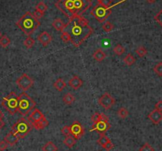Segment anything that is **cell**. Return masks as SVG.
<instances>
[{"instance_id": "obj_1", "label": "cell", "mask_w": 162, "mask_h": 151, "mask_svg": "<svg viewBox=\"0 0 162 151\" xmlns=\"http://www.w3.org/2000/svg\"><path fill=\"white\" fill-rule=\"evenodd\" d=\"M64 31L70 35L72 44L78 47L90 36L93 29L87 19L81 15H77L69 18Z\"/></svg>"}, {"instance_id": "obj_2", "label": "cell", "mask_w": 162, "mask_h": 151, "mask_svg": "<svg viewBox=\"0 0 162 151\" xmlns=\"http://www.w3.org/2000/svg\"><path fill=\"white\" fill-rule=\"evenodd\" d=\"M55 6L67 17L81 15L92 6L91 0H58Z\"/></svg>"}, {"instance_id": "obj_3", "label": "cell", "mask_w": 162, "mask_h": 151, "mask_svg": "<svg viewBox=\"0 0 162 151\" xmlns=\"http://www.w3.org/2000/svg\"><path fill=\"white\" fill-rule=\"evenodd\" d=\"M16 25L25 35L30 36L40 26V23L37 18L34 17L33 13L26 12L20 17Z\"/></svg>"}, {"instance_id": "obj_4", "label": "cell", "mask_w": 162, "mask_h": 151, "mask_svg": "<svg viewBox=\"0 0 162 151\" xmlns=\"http://www.w3.org/2000/svg\"><path fill=\"white\" fill-rule=\"evenodd\" d=\"M36 107V102L25 92L18 96V112L23 116L28 115Z\"/></svg>"}, {"instance_id": "obj_5", "label": "cell", "mask_w": 162, "mask_h": 151, "mask_svg": "<svg viewBox=\"0 0 162 151\" xmlns=\"http://www.w3.org/2000/svg\"><path fill=\"white\" fill-rule=\"evenodd\" d=\"M32 125L24 118H21L12 126V131L18 137V138H24L32 130Z\"/></svg>"}, {"instance_id": "obj_6", "label": "cell", "mask_w": 162, "mask_h": 151, "mask_svg": "<svg viewBox=\"0 0 162 151\" xmlns=\"http://www.w3.org/2000/svg\"><path fill=\"white\" fill-rule=\"evenodd\" d=\"M2 106L10 115L18 111V96L14 92H10L2 100Z\"/></svg>"}, {"instance_id": "obj_7", "label": "cell", "mask_w": 162, "mask_h": 151, "mask_svg": "<svg viewBox=\"0 0 162 151\" xmlns=\"http://www.w3.org/2000/svg\"><path fill=\"white\" fill-rule=\"evenodd\" d=\"M90 13L99 22L103 23L111 15V6L106 7V6H102V5L98 3L97 5L92 7Z\"/></svg>"}, {"instance_id": "obj_8", "label": "cell", "mask_w": 162, "mask_h": 151, "mask_svg": "<svg viewBox=\"0 0 162 151\" xmlns=\"http://www.w3.org/2000/svg\"><path fill=\"white\" fill-rule=\"evenodd\" d=\"M17 85L23 91H27L33 85V80L27 74H23L17 80Z\"/></svg>"}, {"instance_id": "obj_9", "label": "cell", "mask_w": 162, "mask_h": 151, "mask_svg": "<svg viewBox=\"0 0 162 151\" xmlns=\"http://www.w3.org/2000/svg\"><path fill=\"white\" fill-rule=\"evenodd\" d=\"M98 102H99V104L100 106H102L103 108L105 110H108L112 107V106L115 104V99L107 92H105L104 94L100 96L99 100H98Z\"/></svg>"}, {"instance_id": "obj_10", "label": "cell", "mask_w": 162, "mask_h": 151, "mask_svg": "<svg viewBox=\"0 0 162 151\" xmlns=\"http://www.w3.org/2000/svg\"><path fill=\"white\" fill-rule=\"evenodd\" d=\"M70 131H71V135L73 138H75V139H80L85 134L84 127L78 121H74L70 125Z\"/></svg>"}, {"instance_id": "obj_11", "label": "cell", "mask_w": 162, "mask_h": 151, "mask_svg": "<svg viewBox=\"0 0 162 151\" xmlns=\"http://www.w3.org/2000/svg\"><path fill=\"white\" fill-rule=\"evenodd\" d=\"M110 128H111V124L108 123V119H104V120L100 121L96 123H93L91 131L96 130L100 134H102V133H105Z\"/></svg>"}, {"instance_id": "obj_12", "label": "cell", "mask_w": 162, "mask_h": 151, "mask_svg": "<svg viewBox=\"0 0 162 151\" xmlns=\"http://www.w3.org/2000/svg\"><path fill=\"white\" fill-rule=\"evenodd\" d=\"M45 116L43 115V114L42 113L41 111L39 110L38 108H35L33 109V111L31 112V114L28 116V121L31 123V125L34 124V123H37L38 121H40V119H42L43 118H44Z\"/></svg>"}, {"instance_id": "obj_13", "label": "cell", "mask_w": 162, "mask_h": 151, "mask_svg": "<svg viewBox=\"0 0 162 151\" xmlns=\"http://www.w3.org/2000/svg\"><path fill=\"white\" fill-rule=\"evenodd\" d=\"M148 118L153 124H159L162 121V111L154 109L148 115Z\"/></svg>"}, {"instance_id": "obj_14", "label": "cell", "mask_w": 162, "mask_h": 151, "mask_svg": "<svg viewBox=\"0 0 162 151\" xmlns=\"http://www.w3.org/2000/svg\"><path fill=\"white\" fill-rule=\"evenodd\" d=\"M38 40L40 42L43 47H47L52 40V37L47 32L44 31L38 36Z\"/></svg>"}, {"instance_id": "obj_15", "label": "cell", "mask_w": 162, "mask_h": 151, "mask_svg": "<svg viewBox=\"0 0 162 151\" xmlns=\"http://www.w3.org/2000/svg\"><path fill=\"white\" fill-rule=\"evenodd\" d=\"M82 85L83 81L77 75L73 76L71 79H70V81H69V85L74 90L79 89Z\"/></svg>"}, {"instance_id": "obj_16", "label": "cell", "mask_w": 162, "mask_h": 151, "mask_svg": "<svg viewBox=\"0 0 162 151\" xmlns=\"http://www.w3.org/2000/svg\"><path fill=\"white\" fill-rule=\"evenodd\" d=\"M4 140L7 142L8 145H10V146H13V145L17 143V141L19 140V138L18 137H17V136L11 130L10 132L8 133V134L5 136Z\"/></svg>"}, {"instance_id": "obj_17", "label": "cell", "mask_w": 162, "mask_h": 151, "mask_svg": "<svg viewBox=\"0 0 162 151\" xmlns=\"http://www.w3.org/2000/svg\"><path fill=\"white\" fill-rule=\"evenodd\" d=\"M51 25L55 29H56L57 31H59V32H63L65 29V27H66V24H64V22L60 18L55 19L53 21Z\"/></svg>"}, {"instance_id": "obj_18", "label": "cell", "mask_w": 162, "mask_h": 151, "mask_svg": "<svg viewBox=\"0 0 162 151\" xmlns=\"http://www.w3.org/2000/svg\"><path fill=\"white\" fill-rule=\"evenodd\" d=\"M92 57L97 62H101V61H103L106 58V54L103 50L100 49V48H98L92 54Z\"/></svg>"}, {"instance_id": "obj_19", "label": "cell", "mask_w": 162, "mask_h": 151, "mask_svg": "<svg viewBox=\"0 0 162 151\" xmlns=\"http://www.w3.org/2000/svg\"><path fill=\"white\" fill-rule=\"evenodd\" d=\"M104 119H108L107 115H104V113H99V112H94L91 116V121L93 123H96Z\"/></svg>"}, {"instance_id": "obj_20", "label": "cell", "mask_w": 162, "mask_h": 151, "mask_svg": "<svg viewBox=\"0 0 162 151\" xmlns=\"http://www.w3.org/2000/svg\"><path fill=\"white\" fill-rule=\"evenodd\" d=\"M53 86H54V88H55L57 91L61 92V91H62L65 89V87L66 86V84L64 80L62 79V78H58V79H57L56 81L54 82Z\"/></svg>"}, {"instance_id": "obj_21", "label": "cell", "mask_w": 162, "mask_h": 151, "mask_svg": "<svg viewBox=\"0 0 162 151\" xmlns=\"http://www.w3.org/2000/svg\"><path fill=\"white\" fill-rule=\"evenodd\" d=\"M47 125H48V121L44 117L42 119H40V121H38L37 123L32 124V127H34L36 130H42V129L45 128L46 126H47Z\"/></svg>"}, {"instance_id": "obj_22", "label": "cell", "mask_w": 162, "mask_h": 151, "mask_svg": "<svg viewBox=\"0 0 162 151\" xmlns=\"http://www.w3.org/2000/svg\"><path fill=\"white\" fill-rule=\"evenodd\" d=\"M110 141H111V140L107 138V136L105 135V134H104V133H102V134H100V137H99V138L97 139V143L99 144L102 148H104V146L107 145V143H108Z\"/></svg>"}, {"instance_id": "obj_23", "label": "cell", "mask_w": 162, "mask_h": 151, "mask_svg": "<svg viewBox=\"0 0 162 151\" xmlns=\"http://www.w3.org/2000/svg\"><path fill=\"white\" fill-rule=\"evenodd\" d=\"M63 143L67 146L68 148H72L73 145H75L76 144V139L75 138H73L72 135L66 136L65 139L63 140Z\"/></svg>"}, {"instance_id": "obj_24", "label": "cell", "mask_w": 162, "mask_h": 151, "mask_svg": "<svg viewBox=\"0 0 162 151\" xmlns=\"http://www.w3.org/2000/svg\"><path fill=\"white\" fill-rule=\"evenodd\" d=\"M62 100H63V102H64L66 104H67V105H70V104H72L73 102H74L75 98H74V96H73V95L72 94V93H70V92H67V93H66V94L63 96V97H62Z\"/></svg>"}, {"instance_id": "obj_25", "label": "cell", "mask_w": 162, "mask_h": 151, "mask_svg": "<svg viewBox=\"0 0 162 151\" xmlns=\"http://www.w3.org/2000/svg\"><path fill=\"white\" fill-rule=\"evenodd\" d=\"M42 150L43 151H57L58 150V148H57L56 145L54 144L53 142H47V143H45L43 145L42 147Z\"/></svg>"}, {"instance_id": "obj_26", "label": "cell", "mask_w": 162, "mask_h": 151, "mask_svg": "<svg viewBox=\"0 0 162 151\" xmlns=\"http://www.w3.org/2000/svg\"><path fill=\"white\" fill-rule=\"evenodd\" d=\"M123 62H124L125 65H126V66H131V65L135 63L136 59L134 57V55H132V54H130V53H129V54H127V55L124 57Z\"/></svg>"}, {"instance_id": "obj_27", "label": "cell", "mask_w": 162, "mask_h": 151, "mask_svg": "<svg viewBox=\"0 0 162 151\" xmlns=\"http://www.w3.org/2000/svg\"><path fill=\"white\" fill-rule=\"evenodd\" d=\"M10 43V39L6 35H2L0 37V45L2 47H7Z\"/></svg>"}, {"instance_id": "obj_28", "label": "cell", "mask_w": 162, "mask_h": 151, "mask_svg": "<svg viewBox=\"0 0 162 151\" xmlns=\"http://www.w3.org/2000/svg\"><path fill=\"white\" fill-rule=\"evenodd\" d=\"M113 51L115 55L120 56V55H122V54L125 52V48L123 46L119 44V43H118V44H116V45L114 47Z\"/></svg>"}, {"instance_id": "obj_29", "label": "cell", "mask_w": 162, "mask_h": 151, "mask_svg": "<svg viewBox=\"0 0 162 151\" xmlns=\"http://www.w3.org/2000/svg\"><path fill=\"white\" fill-rule=\"evenodd\" d=\"M128 110L126 109V108H123V107L119 108V109L118 110V111H117V115H118L119 118H121V119H126V118L128 116Z\"/></svg>"}, {"instance_id": "obj_30", "label": "cell", "mask_w": 162, "mask_h": 151, "mask_svg": "<svg viewBox=\"0 0 162 151\" xmlns=\"http://www.w3.org/2000/svg\"><path fill=\"white\" fill-rule=\"evenodd\" d=\"M102 28L104 29V32H109L114 28V25L113 24L110 22V21H105V22L103 24V25H102Z\"/></svg>"}, {"instance_id": "obj_31", "label": "cell", "mask_w": 162, "mask_h": 151, "mask_svg": "<svg viewBox=\"0 0 162 151\" xmlns=\"http://www.w3.org/2000/svg\"><path fill=\"white\" fill-rule=\"evenodd\" d=\"M135 52L139 57H144L145 55H146L147 50L143 46H140V47H138V48L135 50Z\"/></svg>"}, {"instance_id": "obj_32", "label": "cell", "mask_w": 162, "mask_h": 151, "mask_svg": "<svg viewBox=\"0 0 162 151\" xmlns=\"http://www.w3.org/2000/svg\"><path fill=\"white\" fill-rule=\"evenodd\" d=\"M34 43H35V40L32 39V37L28 36V38H26V40L24 41V45L27 47V48H31L33 47Z\"/></svg>"}, {"instance_id": "obj_33", "label": "cell", "mask_w": 162, "mask_h": 151, "mask_svg": "<svg viewBox=\"0 0 162 151\" xmlns=\"http://www.w3.org/2000/svg\"><path fill=\"white\" fill-rule=\"evenodd\" d=\"M153 71L156 73V74H157L158 76L161 77L162 76V62H158L157 64L155 65V66L153 67Z\"/></svg>"}, {"instance_id": "obj_34", "label": "cell", "mask_w": 162, "mask_h": 151, "mask_svg": "<svg viewBox=\"0 0 162 151\" xmlns=\"http://www.w3.org/2000/svg\"><path fill=\"white\" fill-rule=\"evenodd\" d=\"M36 10H39V11H41L43 13L46 11L47 9V6L43 2H40L36 6Z\"/></svg>"}, {"instance_id": "obj_35", "label": "cell", "mask_w": 162, "mask_h": 151, "mask_svg": "<svg viewBox=\"0 0 162 151\" xmlns=\"http://www.w3.org/2000/svg\"><path fill=\"white\" fill-rule=\"evenodd\" d=\"M61 133H62L63 135L69 136L71 135V131H70V126H64L61 129Z\"/></svg>"}, {"instance_id": "obj_36", "label": "cell", "mask_w": 162, "mask_h": 151, "mask_svg": "<svg viewBox=\"0 0 162 151\" xmlns=\"http://www.w3.org/2000/svg\"><path fill=\"white\" fill-rule=\"evenodd\" d=\"M60 38H61V40H62L63 42H65V43H67V42L70 41V35H69V34H68L66 32H65V31H63V32H62V34H61V36H60Z\"/></svg>"}, {"instance_id": "obj_37", "label": "cell", "mask_w": 162, "mask_h": 151, "mask_svg": "<svg viewBox=\"0 0 162 151\" xmlns=\"http://www.w3.org/2000/svg\"><path fill=\"white\" fill-rule=\"evenodd\" d=\"M139 151H154V149L149 143H145L140 148Z\"/></svg>"}, {"instance_id": "obj_38", "label": "cell", "mask_w": 162, "mask_h": 151, "mask_svg": "<svg viewBox=\"0 0 162 151\" xmlns=\"http://www.w3.org/2000/svg\"><path fill=\"white\" fill-rule=\"evenodd\" d=\"M98 3L102 5V6H106V7H109L111 6V4L112 2L111 0H97Z\"/></svg>"}, {"instance_id": "obj_39", "label": "cell", "mask_w": 162, "mask_h": 151, "mask_svg": "<svg viewBox=\"0 0 162 151\" xmlns=\"http://www.w3.org/2000/svg\"><path fill=\"white\" fill-rule=\"evenodd\" d=\"M154 18L155 20H156V21H157V22L160 24V26L162 27V9L157 13V14L155 16Z\"/></svg>"}, {"instance_id": "obj_40", "label": "cell", "mask_w": 162, "mask_h": 151, "mask_svg": "<svg viewBox=\"0 0 162 151\" xmlns=\"http://www.w3.org/2000/svg\"><path fill=\"white\" fill-rule=\"evenodd\" d=\"M8 145H8L7 142H6L5 140L1 141V142H0V151H4L5 149H7Z\"/></svg>"}, {"instance_id": "obj_41", "label": "cell", "mask_w": 162, "mask_h": 151, "mask_svg": "<svg viewBox=\"0 0 162 151\" xmlns=\"http://www.w3.org/2000/svg\"><path fill=\"white\" fill-rule=\"evenodd\" d=\"M43 14H44V13H43V12H41V11H39V10H36V9L34 11V13H33L34 17L37 19L41 18V17L43 16Z\"/></svg>"}, {"instance_id": "obj_42", "label": "cell", "mask_w": 162, "mask_h": 151, "mask_svg": "<svg viewBox=\"0 0 162 151\" xmlns=\"http://www.w3.org/2000/svg\"><path fill=\"white\" fill-rule=\"evenodd\" d=\"M113 147H114V144L112 143V142H111V141H110V142H108V143H107V145H106L105 146H104V149H106L107 151H109V150H111V149H112Z\"/></svg>"}, {"instance_id": "obj_43", "label": "cell", "mask_w": 162, "mask_h": 151, "mask_svg": "<svg viewBox=\"0 0 162 151\" xmlns=\"http://www.w3.org/2000/svg\"><path fill=\"white\" fill-rule=\"evenodd\" d=\"M155 109H157L159 111H162V100H159L156 104H155Z\"/></svg>"}, {"instance_id": "obj_44", "label": "cell", "mask_w": 162, "mask_h": 151, "mask_svg": "<svg viewBox=\"0 0 162 151\" xmlns=\"http://www.w3.org/2000/svg\"><path fill=\"white\" fill-rule=\"evenodd\" d=\"M5 125V123H4V121L2 120V119H0V130Z\"/></svg>"}, {"instance_id": "obj_45", "label": "cell", "mask_w": 162, "mask_h": 151, "mask_svg": "<svg viewBox=\"0 0 162 151\" xmlns=\"http://www.w3.org/2000/svg\"><path fill=\"white\" fill-rule=\"evenodd\" d=\"M147 2H149V3H154L156 2V0H146Z\"/></svg>"}, {"instance_id": "obj_46", "label": "cell", "mask_w": 162, "mask_h": 151, "mask_svg": "<svg viewBox=\"0 0 162 151\" xmlns=\"http://www.w3.org/2000/svg\"><path fill=\"white\" fill-rule=\"evenodd\" d=\"M4 117V114L2 113V111L0 110V119H3Z\"/></svg>"}, {"instance_id": "obj_47", "label": "cell", "mask_w": 162, "mask_h": 151, "mask_svg": "<svg viewBox=\"0 0 162 151\" xmlns=\"http://www.w3.org/2000/svg\"><path fill=\"white\" fill-rule=\"evenodd\" d=\"M1 36H2V35H1V32H0V37H1Z\"/></svg>"}]
</instances>
